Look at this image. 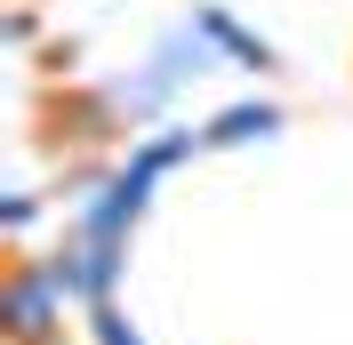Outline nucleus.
Segmentation results:
<instances>
[{
    "instance_id": "obj_1",
    "label": "nucleus",
    "mask_w": 353,
    "mask_h": 345,
    "mask_svg": "<svg viewBox=\"0 0 353 345\" xmlns=\"http://www.w3.org/2000/svg\"><path fill=\"white\" fill-rule=\"evenodd\" d=\"M65 305H72V289L57 281V265H48V257H17V265H8V297H0L8 345H48V337H65Z\"/></svg>"
},
{
    "instance_id": "obj_2",
    "label": "nucleus",
    "mask_w": 353,
    "mask_h": 345,
    "mask_svg": "<svg viewBox=\"0 0 353 345\" xmlns=\"http://www.w3.org/2000/svg\"><path fill=\"white\" fill-rule=\"evenodd\" d=\"M193 24L225 48V65H241V72H273V65H281V57H273V41H257V32H249V24H233L225 8H193Z\"/></svg>"
},
{
    "instance_id": "obj_3",
    "label": "nucleus",
    "mask_w": 353,
    "mask_h": 345,
    "mask_svg": "<svg viewBox=\"0 0 353 345\" xmlns=\"http://www.w3.org/2000/svg\"><path fill=\"white\" fill-rule=\"evenodd\" d=\"M273 129H281V105L257 97V105H225L201 137H209V145H257V137H273Z\"/></svg>"
},
{
    "instance_id": "obj_4",
    "label": "nucleus",
    "mask_w": 353,
    "mask_h": 345,
    "mask_svg": "<svg viewBox=\"0 0 353 345\" xmlns=\"http://www.w3.org/2000/svg\"><path fill=\"white\" fill-rule=\"evenodd\" d=\"M88 337H97V345H145V337H137V329H129V313H121V305H88Z\"/></svg>"
},
{
    "instance_id": "obj_5",
    "label": "nucleus",
    "mask_w": 353,
    "mask_h": 345,
    "mask_svg": "<svg viewBox=\"0 0 353 345\" xmlns=\"http://www.w3.org/2000/svg\"><path fill=\"white\" fill-rule=\"evenodd\" d=\"M32 41H41V17L17 0V8H8V48H32Z\"/></svg>"
},
{
    "instance_id": "obj_6",
    "label": "nucleus",
    "mask_w": 353,
    "mask_h": 345,
    "mask_svg": "<svg viewBox=\"0 0 353 345\" xmlns=\"http://www.w3.org/2000/svg\"><path fill=\"white\" fill-rule=\"evenodd\" d=\"M0 225H8V233H24V225H32V193H17V201H8V209H0Z\"/></svg>"
},
{
    "instance_id": "obj_7",
    "label": "nucleus",
    "mask_w": 353,
    "mask_h": 345,
    "mask_svg": "<svg viewBox=\"0 0 353 345\" xmlns=\"http://www.w3.org/2000/svg\"><path fill=\"white\" fill-rule=\"evenodd\" d=\"M48 345H65V337H48Z\"/></svg>"
}]
</instances>
